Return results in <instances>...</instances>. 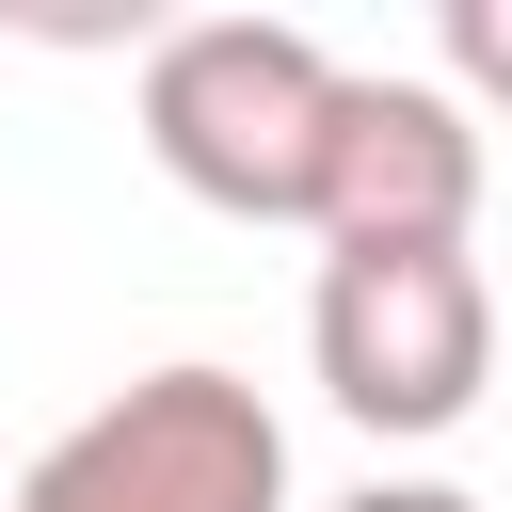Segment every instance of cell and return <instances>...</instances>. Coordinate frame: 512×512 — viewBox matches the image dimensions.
Wrapping results in <instances>:
<instances>
[{
    "instance_id": "4",
    "label": "cell",
    "mask_w": 512,
    "mask_h": 512,
    "mask_svg": "<svg viewBox=\"0 0 512 512\" xmlns=\"http://www.w3.org/2000/svg\"><path fill=\"white\" fill-rule=\"evenodd\" d=\"M384 240H480V112L448 80L352 64L336 176H320V256H384Z\"/></svg>"
},
{
    "instance_id": "3",
    "label": "cell",
    "mask_w": 512,
    "mask_h": 512,
    "mask_svg": "<svg viewBox=\"0 0 512 512\" xmlns=\"http://www.w3.org/2000/svg\"><path fill=\"white\" fill-rule=\"evenodd\" d=\"M0 512H288V416L240 368H144L64 416Z\"/></svg>"
},
{
    "instance_id": "2",
    "label": "cell",
    "mask_w": 512,
    "mask_h": 512,
    "mask_svg": "<svg viewBox=\"0 0 512 512\" xmlns=\"http://www.w3.org/2000/svg\"><path fill=\"white\" fill-rule=\"evenodd\" d=\"M304 352H320V400L384 448H432L480 416L496 384V272L480 240H384V256H320L304 288Z\"/></svg>"
},
{
    "instance_id": "1",
    "label": "cell",
    "mask_w": 512,
    "mask_h": 512,
    "mask_svg": "<svg viewBox=\"0 0 512 512\" xmlns=\"http://www.w3.org/2000/svg\"><path fill=\"white\" fill-rule=\"evenodd\" d=\"M352 64L288 16H192L144 48V160L224 224H320Z\"/></svg>"
},
{
    "instance_id": "6",
    "label": "cell",
    "mask_w": 512,
    "mask_h": 512,
    "mask_svg": "<svg viewBox=\"0 0 512 512\" xmlns=\"http://www.w3.org/2000/svg\"><path fill=\"white\" fill-rule=\"evenodd\" d=\"M336 512H480L464 480H368V496H336Z\"/></svg>"
},
{
    "instance_id": "5",
    "label": "cell",
    "mask_w": 512,
    "mask_h": 512,
    "mask_svg": "<svg viewBox=\"0 0 512 512\" xmlns=\"http://www.w3.org/2000/svg\"><path fill=\"white\" fill-rule=\"evenodd\" d=\"M432 48H448V96L464 112H512V0H448Z\"/></svg>"
}]
</instances>
